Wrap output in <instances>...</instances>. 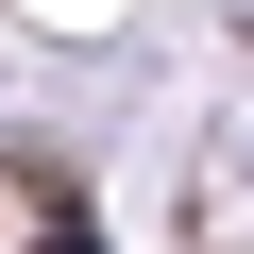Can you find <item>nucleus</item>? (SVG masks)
Here are the masks:
<instances>
[{
	"instance_id": "nucleus-1",
	"label": "nucleus",
	"mask_w": 254,
	"mask_h": 254,
	"mask_svg": "<svg viewBox=\"0 0 254 254\" xmlns=\"http://www.w3.org/2000/svg\"><path fill=\"white\" fill-rule=\"evenodd\" d=\"M51 254H85V237H51Z\"/></svg>"
}]
</instances>
